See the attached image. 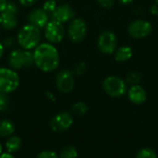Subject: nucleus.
<instances>
[{"label":"nucleus","mask_w":158,"mask_h":158,"mask_svg":"<svg viewBox=\"0 0 158 158\" xmlns=\"http://www.w3.org/2000/svg\"><path fill=\"white\" fill-rule=\"evenodd\" d=\"M34 65L44 72L56 70L60 63V56L56 47L50 43H41L33 50Z\"/></svg>","instance_id":"nucleus-1"},{"label":"nucleus","mask_w":158,"mask_h":158,"mask_svg":"<svg viewBox=\"0 0 158 158\" xmlns=\"http://www.w3.org/2000/svg\"><path fill=\"white\" fill-rule=\"evenodd\" d=\"M41 40L40 29L30 23L23 25L17 33V43L25 50L34 49Z\"/></svg>","instance_id":"nucleus-2"},{"label":"nucleus","mask_w":158,"mask_h":158,"mask_svg":"<svg viewBox=\"0 0 158 158\" xmlns=\"http://www.w3.org/2000/svg\"><path fill=\"white\" fill-rule=\"evenodd\" d=\"M34 64L33 53L25 49H14L8 56V65L11 69L18 70L30 68Z\"/></svg>","instance_id":"nucleus-3"},{"label":"nucleus","mask_w":158,"mask_h":158,"mask_svg":"<svg viewBox=\"0 0 158 158\" xmlns=\"http://www.w3.org/2000/svg\"><path fill=\"white\" fill-rule=\"evenodd\" d=\"M20 79L17 71L11 68H0V92L11 94L19 86Z\"/></svg>","instance_id":"nucleus-4"},{"label":"nucleus","mask_w":158,"mask_h":158,"mask_svg":"<svg viewBox=\"0 0 158 158\" xmlns=\"http://www.w3.org/2000/svg\"><path fill=\"white\" fill-rule=\"evenodd\" d=\"M105 93L113 98H118L127 93V82L118 76H108L103 81Z\"/></svg>","instance_id":"nucleus-5"},{"label":"nucleus","mask_w":158,"mask_h":158,"mask_svg":"<svg viewBox=\"0 0 158 158\" xmlns=\"http://www.w3.org/2000/svg\"><path fill=\"white\" fill-rule=\"evenodd\" d=\"M19 7L13 2H7V5L3 12L0 13V26L2 29L10 31L17 28Z\"/></svg>","instance_id":"nucleus-6"},{"label":"nucleus","mask_w":158,"mask_h":158,"mask_svg":"<svg viewBox=\"0 0 158 158\" xmlns=\"http://www.w3.org/2000/svg\"><path fill=\"white\" fill-rule=\"evenodd\" d=\"M44 29V34L48 43L53 44H58L64 39L65 28L63 23L52 19L47 22Z\"/></svg>","instance_id":"nucleus-7"},{"label":"nucleus","mask_w":158,"mask_h":158,"mask_svg":"<svg viewBox=\"0 0 158 158\" xmlns=\"http://www.w3.org/2000/svg\"><path fill=\"white\" fill-rule=\"evenodd\" d=\"M118 44L116 34L109 30L104 31L100 33L97 39V46L101 53L106 55H112Z\"/></svg>","instance_id":"nucleus-8"},{"label":"nucleus","mask_w":158,"mask_h":158,"mask_svg":"<svg viewBox=\"0 0 158 158\" xmlns=\"http://www.w3.org/2000/svg\"><path fill=\"white\" fill-rule=\"evenodd\" d=\"M56 87L62 94H69L75 86L74 74L71 70L64 69L57 72L56 76Z\"/></svg>","instance_id":"nucleus-9"},{"label":"nucleus","mask_w":158,"mask_h":158,"mask_svg":"<svg viewBox=\"0 0 158 158\" xmlns=\"http://www.w3.org/2000/svg\"><path fill=\"white\" fill-rule=\"evenodd\" d=\"M87 24L81 18H75L70 20L68 27V35L71 42L80 43L81 42L87 34Z\"/></svg>","instance_id":"nucleus-10"},{"label":"nucleus","mask_w":158,"mask_h":158,"mask_svg":"<svg viewBox=\"0 0 158 158\" xmlns=\"http://www.w3.org/2000/svg\"><path fill=\"white\" fill-rule=\"evenodd\" d=\"M153 31V26L148 20L134 19L128 26L129 34L135 39L147 37Z\"/></svg>","instance_id":"nucleus-11"},{"label":"nucleus","mask_w":158,"mask_h":158,"mask_svg":"<svg viewBox=\"0 0 158 158\" xmlns=\"http://www.w3.org/2000/svg\"><path fill=\"white\" fill-rule=\"evenodd\" d=\"M73 124V117L69 112H59L50 120L49 126L55 132H63L68 131Z\"/></svg>","instance_id":"nucleus-12"},{"label":"nucleus","mask_w":158,"mask_h":158,"mask_svg":"<svg viewBox=\"0 0 158 158\" xmlns=\"http://www.w3.org/2000/svg\"><path fill=\"white\" fill-rule=\"evenodd\" d=\"M27 19L30 24L36 26L40 30L44 28L49 19V14L44 10V8H34L27 16Z\"/></svg>","instance_id":"nucleus-13"},{"label":"nucleus","mask_w":158,"mask_h":158,"mask_svg":"<svg viewBox=\"0 0 158 158\" xmlns=\"http://www.w3.org/2000/svg\"><path fill=\"white\" fill-rule=\"evenodd\" d=\"M52 19H56L61 23H65L70 21L74 19L75 12L69 4H61L56 6V10L51 14Z\"/></svg>","instance_id":"nucleus-14"},{"label":"nucleus","mask_w":158,"mask_h":158,"mask_svg":"<svg viewBox=\"0 0 158 158\" xmlns=\"http://www.w3.org/2000/svg\"><path fill=\"white\" fill-rule=\"evenodd\" d=\"M129 100L134 105H142L147 99L146 91L139 84L131 85V87L128 91Z\"/></svg>","instance_id":"nucleus-15"},{"label":"nucleus","mask_w":158,"mask_h":158,"mask_svg":"<svg viewBox=\"0 0 158 158\" xmlns=\"http://www.w3.org/2000/svg\"><path fill=\"white\" fill-rule=\"evenodd\" d=\"M133 51L131 47L128 45H123L119 47L115 53V60L117 62H126L132 57Z\"/></svg>","instance_id":"nucleus-16"},{"label":"nucleus","mask_w":158,"mask_h":158,"mask_svg":"<svg viewBox=\"0 0 158 158\" xmlns=\"http://www.w3.org/2000/svg\"><path fill=\"white\" fill-rule=\"evenodd\" d=\"M21 145H22L21 139L17 135H12L7 138L5 147H6V152L10 154H14L21 148Z\"/></svg>","instance_id":"nucleus-17"},{"label":"nucleus","mask_w":158,"mask_h":158,"mask_svg":"<svg viewBox=\"0 0 158 158\" xmlns=\"http://www.w3.org/2000/svg\"><path fill=\"white\" fill-rule=\"evenodd\" d=\"M15 125L9 119H2L0 120V137L8 138L14 134Z\"/></svg>","instance_id":"nucleus-18"},{"label":"nucleus","mask_w":158,"mask_h":158,"mask_svg":"<svg viewBox=\"0 0 158 158\" xmlns=\"http://www.w3.org/2000/svg\"><path fill=\"white\" fill-rule=\"evenodd\" d=\"M88 110H89V107H88L87 104H85L84 102H81V101L75 103L71 107L72 113L76 116H79V117L86 115Z\"/></svg>","instance_id":"nucleus-19"},{"label":"nucleus","mask_w":158,"mask_h":158,"mask_svg":"<svg viewBox=\"0 0 158 158\" xmlns=\"http://www.w3.org/2000/svg\"><path fill=\"white\" fill-rule=\"evenodd\" d=\"M60 158H77L78 151L73 145H67L63 147L59 154Z\"/></svg>","instance_id":"nucleus-20"},{"label":"nucleus","mask_w":158,"mask_h":158,"mask_svg":"<svg viewBox=\"0 0 158 158\" xmlns=\"http://www.w3.org/2000/svg\"><path fill=\"white\" fill-rule=\"evenodd\" d=\"M141 80H142V74L139 71H137V70L130 71L127 74V77H126V82L131 84V85L139 84Z\"/></svg>","instance_id":"nucleus-21"},{"label":"nucleus","mask_w":158,"mask_h":158,"mask_svg":"<svg viewBox=\"0 0 158 158\" xmlns=\"http://www.w3.org/2000/svg\"><path fill=\"white\" fill-rule=\"evenodd\" d=\"M135 158H157V155L155 150L145 147L138 151Z\"/></svg>","instance_id":"nucleus-22"},{"label":"nucleus","mask_w":158,"mask_h":158,"mask_svg":"<svg viewBox=\"0 0 158 158\" xmlns=\"http://www.w3.org/2000/svg\"><path fill=\"white\" fill-rule=\"evenodd\" d=\"M9 104L10 101L7 94L0 92V112L6 111L9 107Z\"/></svg>","instance_id":"nucleus-23"},{"label":"nucleus","mask_w":158,"mask_h":158,"mask_svg":"<svg viewBox=\"0 0 158 158\" xmlns=\"http://www.w3.org/2000/svg\"><path fill=\"white\" fill-rule=\"evenodd\" d=\"M86 69H87V67H86L85 62H79L74 66L72 72L76 76H81L86 72Z\"/></svg>","instance_id":"nucleus-24"},{"label":"nucleus","mask_w":158,"mask_h":158,"mask_svg":"<svg viewBox=\"0 0 158 158\" xmlns=\"http://www.w3.org/2000/svg\"><path fill=\"white\" fill-rule=\"evenodd\" d=\"M57 5H56V1L55 0H46L44 3V6H43V8L44 11H46L48 14H52L56 8Z\"/></svg>","instance_id":"nucleus-25"},{"label":"nucleus","mask_w":158,"mask_h":158,"mask_svg":"<svg viewBox=\"0 0 158 158\" xmlns=\"http://www.w3.org/2000/svg\"><path fill=\"white\" fill-rule=\"evenodd\" d=\"M36 158H59L58 155L52 150H44L40 152Z\"/></svg>","instance_id":"nucleus-26"},{"label":"nucleus","mask_w":158,"mask_h":158,"mask_svg":"<svg viewBox=\"0 0 158 158\" xmlns=\"http://www.w3.org/2000/svg\"><path fill=\"white\" fill-rule=\"evenodd\" d=\"M97 2L104 8H111L115 4V0H97Z\"/></svg>","instance_id":"nucleus-27"},{"label":"nucleus","mask_w":158,"mask_h":158,"mask_svg":"<svg viewBox=\"0 0 158 158\" xmlns=\"http://www.w3.org/2000/svg\"><path fill=\"white\" fill-rule=\"evenodd\" d=\"M15 39L13 38V36H8V37H6V38H5L4 39V41L2 42V44H4V46L5 47H11L14 44H15Z\"/></svg>","instance_id":"nucleus-28"},{"label":"nucleus","mask_w":158,"mask_h":158,"mask_svg":"<svg viewBox=\"0 0 158 158\" xmlns=\"http://www.w3.org/2000/svg\"><path fill=\"white\" fill-rule=\"evenodd\" d=\"M37 0H19V3L24 7H31L35 5Z\"/></svg>","instance_id":"nucleus-29"},{"label":"nucleus","mask_w":158,"mask_h":158,"mask_svg":"<svg viewBox=\"0 0 158 158\" xmlns=\"http://www.w3.org/2000/svg\"><path fill=\"white\" fill-rule=\"evenodd\" d=\"M7 0H0V13L3 12L7 5Z\"/></svg>","instance_id":"nucleus-30"},{"label":"nucleus","mask_w":158,"mask_h":158,"mask_svg":"<svg viewBox=\"0 0 158 158\" xmlns=\"http://www.w3.org/2000/svg\"><path fill=\"white\" fill-rule=\"evenodd\" d=\"M45 95H46V97H47L48 100H50V101H52V102H55V101H56V97H55V95L53 94V93H51V92H46Z\"/></svg>","instance_id":"nucleus-31"},{"label":"nucleus","mask_w":158,"mask_h":158,"mask_svg":"<svg viewBox=\"0 0 158 158\" xmlns=\"http://www.w3.org/2000/svg\"><path fill=\"white\" fill-rule=\"evenodd\" d=\"M150 11L153 15H158V6L154 5L150 7Z\"/></svg>","instance_id":"nucleus-32"},{"label":"nucleus","mask_w":158,"mask_h":158,"mask_svg":"<svg viewBox=\"0 0 158 158\" xmlns=\"http://www.w3.org/2000/svg\"><path fill=\"white\" fill-rule=\"evenodd\" d=\"M0 158H15V156H13V154L6 152V153H2L0 155Z\"/></svg>","instance_id":"nucleus-33"},{"label":"nucleus","mask_w":158,"mask_h":158,"mask_svg":"<svg viewBox=\"0 0 158 158\" xmlns=\"http://www.w3.org/2000/svg\"><path fill=\"white\" fill-rule=\"evenodd\" d=\"M5 46H4V44L0 42V59L2 58V56H4V53H5Z\"/></svg>","instance_id":"nucleus-34"},{"label":"nucleus","mask_w":158,"mask_h":158,"mask_svg":"<svg viewBox=\"0 0 158 158\" xmlns=\"http://www.w3.org/2000/svg\"><path fill=\"white\" fill-rule=\"evenodd\" d=\"M121 4H123V5H129V4H131V3H132L134 0H118Z\"/></svg>","instance_id":"nucleus-35"},{"label":"nucleus","mask_w":158,"mask_h":158,"mask_svg":"<svg viewBox=\"0 0 158 158\" xmlns=\"http://www.w3.org/2000/svg\"><path fill=\"white\" fill-rule=\"evenodd\" d=\"M3 153V145H2V143H0V155Z\"/></svg>","instance_id":"nucleus-36"},{"label":"nucleus","mask_w":158,"mask_h":158,"mask_svg":"<svg viewBox=\"0 0 158 158\" xmlns=\"http://www.w3.org/2000/svg\"><path fill=\"white\" fill-rule=\"evenodd\" d=\"M156 5H157L158 6V0H156Z\"/></svg>","instance_id":"nucleus-37"},{"label":"nucleus","mask_w":158,"mask_h":158,"mask_svg":"<svg viewBox=\"0 0 158 158\" xmlns=\"http://www.w3.org/2000/svg\"><path fill=\"white\" fill-rule=\"evenodd\" d=\"M1 29H2V28H1V26H0V35H1Z\"/></svg>","instance_id":"nucleus-38"},{"label":"nucleus","mask_w":158,"mask_h":158,"mask_svg":"<svg viewBox=\"0 0 158 158\" xmlns=\"http://www.w3.org/2000/svg\"><path fill=\"white\" fill-rule=\"evenodd\" d=\"M55 1H57V0H55Z\"/></svg>","instance_id":"nucleus-39"}]
</instances>
